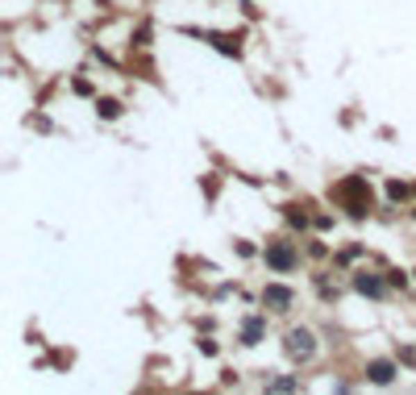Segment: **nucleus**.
Masks as SVG:
<instances>
[{"instance_id":"1","label":"nucleus","mask_w":416,"mask_h":395,"mask_svg":"<svg viewBox=\"0 0 416 395\" xmlns=\"http://www.w3.org/2000/svg\"><path fill=\"white\" fill-rule=\"evenodd\" d=\"M329 196H333V200H338V204H342L350 217H367V212H371V183H367L363 175H350V179H342V183H338Z\"/></svg>"},{"instance_id":"2","label":"nucleus","mask_w":416,"mask_h":395,"mask_svg":"<svg viewBox=\"0 0 416 395\" xmlns=\"http://www.w3.org/2000/svg\"><path fill=\"white\" fill-rule=\"evenodd\" d=\"M283 350H288L296 362H308V358L317 354V342H313V333H308V329H292V333H288V342H283Z\"/></svg>"},{"instance_id":"3","label":"nucleus","mask_w":416,"mask_h":395,"mask_svg":"<svg viewBox=\"0 0 416 395\" xmlns=\"http://www.w3.org/2000/svg\"><path fill=\"white\" fill-rule=\"evenodd\" d=\"M267 267H275V271H292V267H296V246H292V242H275V246H267Z\"/></svg>"},{"instance_id":"4","label":"nucleus","mask_w":416,"mask_h":395,"mask_svg":"<svg viewBox=\"0 0 416 395\" xmlns=\"http://www.w3.org/2000/svg\"><path fill=\"white\" fill-rule=\"evenodd\" d=\"M367 379H371V383H379V387H388V383L396 379V362H383V358H379V362H371V367H367Z\"/></svg>"},{"instance_id":"5","label":"nucleus","mask_w":416,"mask_h":395,"mask_svg":"<svg viewBox=\"0 0 416 395\" xmlns=\"http://www.w3.org/2000/svg\"><path fill=\"white\" fill-rule=\"evenodd\" d=\"M263 304H267L271 312H283V308L292 304V292H288V287H267V292H263Z\"/></svg>"},{"instance_id":"6","label":"nucleus","mask_w":416,"mask_h":395,"mask_svg":"<svg viewBox=\"0 0 416 395\" xmlns=\"http://www.w3.org/2000/svg\"><path fill=\"white\" fill-rule=\"evenodd\" d=\"M354 287H358L363 296H379V292H383V283H379L375 275H367V271H363V275H354Z\"/></svg>"},{"instance_id":"7","label":"nucleus","mask_w":416,"mask_h":395,"mask_svg":"<svg viewBox=\"0 0 416 395\" xmlns=\"http://www.w3.org/2000/svg\"><path fill=\"white\" fill-rule=\"evenodd\" d=\"M258 337H263V321L254 317V321H246V329H242V346H258Z\"/></svg>"},{"instance_id":"8","label":"nucleus","mask_w":416,"mask_h":395,"mask_svg":"<svg viewBox=\"0 0 416 395\" xmlns=\"http://www.w3.org/2000/svg\"><path fill=\"white\" fill-rule=\"evenodd\" d=\"M96 112H100L104 121H113V117H121V104H117V100H100V104H96Z\"/></svg>"},{"instance_id":"9","label":"nucleus","mask_w":416,"mask_h":395,"mask_svg":"<svg viewBox=\"0 0 416 395\" xmlns=\"http://www.w3.org/2000/svg\"><path fill=\"white\" fill-rule=\"evenodd\" d=\"M300 387V379H275L271 383V392H296Z\"/></svg>"},{"instance_id":"10","label":"nucleus","mask_w":416,"mask_h":395,"mask_svg":"<svg viewBox=\"0 0 416 395\" xmlns=\"http://www.w3.org/2000/svg\"><path fill=\"white\" fill-rule=\"evenodd\" d=\"M388 196H392V200H404V196H408V187H404V183H388Z\"/></svg>"}]
</instances>
